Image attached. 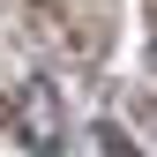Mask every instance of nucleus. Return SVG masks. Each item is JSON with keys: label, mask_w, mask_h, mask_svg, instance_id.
<instances>
[{"label": "nucleus", "mask_w": 157, "mask_h": 157, "mask_svg": "<svg viewBox=\"0 0 157 157\" xmlns=\"http://www.w3.org/2000/svg\"><path fill=\"white\" fill-rule=\"evenodd\" d=\"M8 112H15V135H23L30 150H52V142H60V97H52V82L15 90V97H8Z\"/></svg>", "instance_id": "f257e3e1"}]
</instances>
